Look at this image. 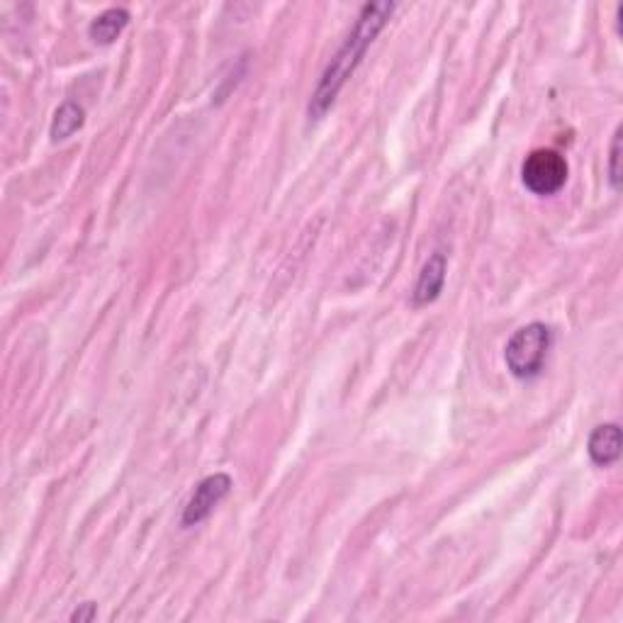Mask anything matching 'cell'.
I'll return each mask as SVG.
<instances>
[{"instance_id": "obj_3", "label": "cell", "mask_w": 623, "mask_h": 623, "mask_svg": "<svg viewBox=\"0 0 623 623\" xmlns=\"http://www.w3.org/2000/svg\"><path fill=\"white\" fill-rule=\"evenodd\" d=\"M568 176V161L553 149L531 151L524 164H521V181L533 195H541V198L558 193L568 183Z\"/></svg>"}, {"instance_id": "obj_7", "label": "cell", "mask_w": 623, "mask_h": 623, "mask_svg": "<svg viewBox=\"0 0 623 623\" xmlns=\"http://www.w3.org/2000/svg\"><path fill=\"white\" fill-rule=\"evenodd\" d=\"M127 22H129V13L125 8H110V10H105V13H100L98 18L91 22V27H88V35H91L95 44H100V47H108V44H112L117 37L122 35V30L127 27Z\"/></svg>"}, {"instance_id": "obj_4", "label": "cell", "mask_w": 623, "mask_h": 623, "mask_svg": "<svg viewBox=\"0 0 623 623\" xmlns=\"http://www.w3.org/2000/svg\"><path fill=\"white\" fill-rule=\"evenodd\" d=\"M229 490H232V477H229L227 473H215V475L205 477V480L195 487V492L190 495L188 504H185L181 524L185 526V529L202 524L207 516L215 512L217 504L229 495Z\"/></svg>"}, {"instance_id": "obj_9", "label": "cell", "mask_w": 623, "mask_h": 623, "mask_svg": "<svg viewBox=\"0 0 623 623\" xmlns=\"http://www.w3.org/2000/svg\"><path fill=\"white\" fill-rule=\"evenodd\" d=\"M621 156H623V127H616L614 139H611V151H609V183L616 193L621 190V178H623Z\"/></svg>"}, {"instance_id": "obj_10", "label": "cell", "mask_w": 623, "mask_h": 623, "mask_svg": "<svg viewBox=\"0 0 623 623\" xmlns=\"http://www.w3.org/2000/svg\"><path fill=\"white\" fill-rule=\"evenodd\" d=\"M95 616H98V609H95V604H93V602H86V604L78 606L74 614H71V621L88 623V621H93Z\"/></svg>"}, {"instance_id": "obj_5", "label": "cell", "mask_w": 623, "mask_h": 623, "mask_svg": "<svg viewBox=\"0 0 623 623\" xmlns=\"http://www.w3.org/2000/svg\"><path fill=\"white\" fill-rule=\"evenodd\" d=\"M446 271H448V261L441 251L429 256V261L424 263L422 273H419L417 285H414V293H412V302L414 307H426L431 302L439 300L443 283H446Z\"/></svg>"}, {"instance_id": "obj_1", "label": "cell", "mask_w": 623, "mask_h": 623, "mask_svg": "<svg viewBox=\"0 0 623 623\" xmlns=\"http://www.w3.org/2000/svg\"><path fill=\"white\" fill-rule=\"evenodd\" d=\"M395 8H397L395 3H370L361 10L351 35L346 37V42L341 44L339 52H336L334 59L329 61L317 91L312 93L310 100L312 120H322V117L331 110V105L339 98L341 88L346 86V81L353 76V71L358 69V64L363 61L370 44L375 42V37L383 32V27L387 25V20L392 18Z\"/></svg>"}, {"instance_id": "obj_6", "label": "cell", "mask_w": 623, "mask_h": 623, "mask_svg": "<svg viewBox=\"0 0 623 623\" xmlns=\"http://www.w3.org/2000/svg\"><path fill=\"white\" fill-rule=\"evenodd\" d=\"M587 453L594 465L609 468L621 458V426L619 424H602L592 431L587 443Z\"/></svg>"}, {"instance_id": "obj_8", "label": "cell", "mask_w": 623, "mask_h": 623, "mask_svg": "<svg viewBox=\"0 0 623 623\" xmlns=\"http://www.w3.org/2000/svg\"><path fill=\"white\" fill-rule=\"evenodd\" d=\"M83 122H86V112H83L81 105L64 103L59 110H56V115H54L52 139H54V142H61V139H69L71 134H76L78 129L83 127Z\"/></svg>"}, {"instance_id": "obj_2", "label": "cell", "mask_w": 623, "mask_h": 623, "mask_svg": "<svg viewBox=\"0 0 623 623\" xmlns=\"http://www.w3.org/2000/svg\"><path fill=\"white\" fill-rule=\"evenodd\" d=\"M553 349V329L543 322H531L516 329L504 346V363L509 373L519 380H531L541 375Z\"/></svg>"}]
</instances>
